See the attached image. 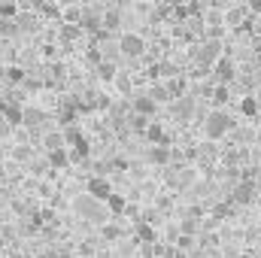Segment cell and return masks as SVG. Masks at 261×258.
Returning <instances> with one entry per match:
<instances>
[{
	"label": "cell",
	"instance_id": "6da1fadb",
	"mask_svg": "<svg viewBox=\"0 0 261 258\" xmlns=\"http://www.w3.org/2000/svg\"><path fill=\"white\" fill-rule=\"evenodd\" d=\"M234 131V119L222 110V107H216L213 113H206L203 116V134H206V140H222V137H228Z\"/></svg>",
	"mask_w": 261,
	"mask_h": 258
},
{
	"label": "cell",
	"instance_id": "7a4b0ae2",
	"mask_svg": "<svg viewBox=\"0 0 261 258\" xmlns=\"http://www.w3.org/2000/svg\"><path fill=\"white\" fill-rule=\"evenodd\" d=\"M116 49H119V55H122L125 61H137V58L146 55V40H143L140 34H134V31H125V34L116 40Z\"/></svg>",
	"mask_w": 261,
	"mask_h": 258
},
{
	"label": "cell",
	"instance_id": "3957f363",
	"mask_svg": "<svg viewBox=\"0 0 261 258\" xmlns=\"http://www.w3.org/2000/svg\"><path fill=\"white\" fill-rule=\"evenodd\" d=\"M73 207H76V213H79V216H85V219H91V222H103V219H110V213L100 207V200H97V197H91L88 192L82 194V197H76V203H73Z\"/></svg>",
	"mask_w": 261,
	"mask_h": 258
},
{
	"label": "cell",
	"instance_id": "277c9868",
	"mask_svg": "<svg viewBox=\"0 0 261 258\" xmlns=\"http://www.w3.org/2000/svg\"><path fill=\"white\" fill-rule=\"evenodd\" d=\"M210 73H213V82H225V85H231L234 76H237V64H234L231 55H219V58L213 61V67H210Z\"/></svg>",
	"mask_w": 261,
	"mask_h": 258
},
{
	"label": "cell",
	"instance_id": "5b68a950",
	"mask_svg": "<svg viewBox=\"0 0 261 258\" xmlns=\"http://www.w3.org/2000/svg\"><path fill=\"white\" fill-rule=\"evenodd\" d=\"M173 104V116L179 119V122H189L192 116H195V110H197V104H195V97L186 91L182 97H176V100H170Z\"/></svg>",
	"mask_w": 261,
	"mask_h": 258
},
{
	"label": "cell",
	"instance_id": "8992f818",
	"mask_svg": "<svg viewBox=\"0 0 261 258\" xmlns=\"http://www.w3.org/2000/svg\"><path fill=\"white\" fill-rule=\"evenodd\" d=\"M0 119H3L9 128H18V125H21V104H15V100H0Z\"/></svg>",
	"mask_w": 261,
	"mask_h": 258
},
{
	"label": "cell",
	"instance_id": "52a82bcc",
	"mask_svg": "<svg viewBox=\"0 0 261 258\" xmlns=\"http://www.w3.org/2000/svg\"><path fill=\"white\" fill-rule=\"evenodd\" d=\"M252 197H255V183L252 179H240L234 186V192L228 194V200H234V203H252Z\"/></svg>",
	"mask_w": 261,
	"mask_h": 258
},
{
	"label": "cell",
	"instance_id": "ba28073f",
	"mask_svg": "<svg viewBox=\"0 0 261 258\" xmlns=\"http://www.w3.org/2000/svg\"><path fill=\"white\" fill-rule=\"evenodd\" d=\"M170 158H173V152H170L167 143H152V149L146 152V161H149V164H158V167L170 164Z\"/></svg>",
	"mask_w": 261,
	"mask_h": 258
},
{
	"label": "cell",
	"instance_id": "9c48e42d",
	"mask_svg": "<svg viewBox=\"0 0 261 258\" xmlns=\"http://www.w3.org/2000/svg\"><path fill=\"white\" fill-rule=\"evenodd\" d=\"M130 110H134V113H140V116H146V119H155L158 104H155L149 94H137V97H134V104H130Z\"/></svg>",
	"mask_w": 261,
	"mask_h": 258
},
{
	"label": "cell",
	"instance_id": "30bf717a",
	"mask_svg": "<svg viewBox=\"0 0 261 258\" xmlns=\"http://www.w3.org/2000/svg\"><path fill=\"white\" fill-rule=\"evenodd\" d=\"M85 192L91 194V197H97V200H107V194L113 192V186L107 183V176H91L85 183Z\"/></svg>",
	"mask_w": 261,
	"mask_h": 258
},
{
	"label": "cell",
	"instance_id": "8fae6325",
	"mask_svg": "<svg viewBox=\"0 0 261 258\" xmlns=\"http://www.w3.org/2000/svg\"><path fill=\"white\" fill-rule=\"evenodd\" d=\"M82 37H85V31H82L79 24H67V21H61V28H58V43L73 46V43H79Z\"/></svg>",
	"mask_w": 261,
	"mask_h": 258
},
{
	"label": "cell",
	"instance_id": "7c38bea8",
	"mask_svg": "<svg viewBox=\"0 0 261 258\" xmlns=\"http://www.w3.org/2000/svg\"><path fill=\"white\" fill-rule=\"evenodd\" d=\"M100 24H103L107 31H113V34H116V31L125 24V15H122V9H119V6H110L107 12H100Z\"/></svg>",
	"mask_w": 261,
	"mask_h": 258
},
{
	"label": "cell",
	"instance_id": "4fadbf2b",
	"mask_svg": "<svg viewBox=\"0 0 261 258\" xmlns=\"http://www.w3.org/2000/svg\"><path fill=\"white\" fill-rule=\"evenodd\" d=\"M164 85H167V94H170V100H176V97H182V94L189 91V79H186L182 73H176V76L164 79Z\"/></svg>",
	"mask_w": 261,
	"mask_h": 258
},
{
	"label": "cell",
	"instance_id": "5bb4252c",
	"mask_svg": "<svg viewBox=\"0 0 261 258\" xmlns=\"http://www.w3.org/2000/svg\"><path fill=\"white\" fill-rule=\"evenodd\" d=\"M46 122V113L37 110V107H21V125L24 128H40Z\"/></svg>",
	"mask_w": 261,
	"mask_h": 258
},
{
	"label": "cell",
	"instance_id": "9a60e30c",
	"mask_svg": "<svg viewBox=\"0 0 261 258\" xmlns=\"http://www.w3.org/2000/svg\"><path fill=\"white\" fill-rule=\"evenodd\" d=\"M210 100H213V107H228V100H231V85H225V82H213Z\"/></svg>",
	"mask_w": 261,
	"mask_h": 258
},
{
	"label": "cell",
	"instance_id": "2e32d148",
	"mask_svg": "<svg viewBox=\"0 0 261 258\" xmlns=\"http://www.w3.org/2000/svg\"><path fill=\"white\" fill-rule=\"evenodd\" d=\"M246 18H249V9H246V6H231V9L225 12V28H240Z\"/></svg>",
	"mask_w": 261,
	"mask_h": 258
},
{
	"label": "cell",
	"instance_id": "e0dca14e",
	"mask_svg": "<svg viewBox=\"0 0 261 258\" xmlns=\"http://www.w3.org/2000/svg\"><path fill=\"white\" fill-rule=\"evenodd\" d=\"M94 67H97V79H100V82H113L116 73H119V64H116V61H107V58H100Z\"/></svg>",
	"mask_w": 261,
	"mask_h": 258
},
{
	"label": "cell",
	"instance_id": "ac0fdd59",
	"mask_svg": "<svg viewBox=\"0 0 261 258\" xmlns=\"http://www.w3.org/2000/svg\"><path fill=\"white\" fill-rule=\"evenodd\" d=\"M88 140H79V143H73V149L67 152V158H70V164H82L85 158H88Z\"/></svg>",
	"mask_w": 261,
	"mask_h": 258
},
{
	"label": "cell",
	"instance_id": "d6986e66",
	"mask_svg": "<svg viewBox=\"0 0 261 258\" xmlns=\"http://www.w3.org/2000/svg\"><path fill=\"white\" fill-rule=\"evenodd\" d=\"M143 134H146V140H149V143H167V146H170V140H167V134H164V128H161L158 122H149Z\"/></svg>",
	"mask_w": 261,
	"mask_h": 258
},
{
	"label": "cell",
	"instance_id": "ffe728a7",
	"mask_svg": "<svg viewBox=\"0 0 261 258\" xmlns=\"http://www.w3.org/2000/svg\"><path fill=\"white\" fill-rule=\"evenodd\" d=\"M70 164V158H67V146H58V149H49V167H55V170H61Z\"/></svg>",
	"mask_w": 261,
	"mask_h": 258
},
{
	"label": "cell",
	"instance_id": "44dd1931",
	"mask_svg": "<svg viewBox=\"0 0 261 258\" xmlns=\"http://www.w3.org/2000/svg\"><path fill=\"white\" fill-rule=\"evenodd\" d=\"M240 113H243L246 119H255V116L261 113V100H258V97H252V94H249V97H243V104H240Z\"/></svg>",
	"mask_w": 261,
	"mask_h": 258
},
{
	"label": "cell",
	"instance_id": "7402d4cb",
	"mask_svg": "<svg viewBox=\"0 0 261 258\" xmlns=\"http://www.w3.org/2000/svg\"><path fill=\"white\" fill-rule=\"evenodd\" d=\"M61 21H67V24H79V21H82V6H79V3L61 6Z\"/></svg>",
	"mask_w": 261,
	"mask_h": 258
},
{
	"label": "cell",
	"instance_id": "603a6c76",
	"mask_svg": "<svg viewBox=\"0 0 261 258\" xmlns=\"http://www.w3.org/2000/svg\"><path fill=\"white\" fill-rule=\"evenodd\" d=\"M146 94H149V97H152L158 107H161V104H170V94H167V85H164V82H155V85H152Z\"/></svg>",
	"mask_w": 261,
	"mask_h": 258
},
{
	"label": "cell",
	"instance_id": "cb8c5ba5",
	"mask_svg": "<svg viewBox=\"0 0 261 258\" xmlns=\"http://www.w3.org/2000/svg\"><path fill=\"white\" fill-rule=\"evenodd\" d=\"M200 18H203V28H206V24H225V12H222L219 6L203 9V15H200Z\"/></svg>",
	"mask_w": 261,
	"mask_h": 258
},
{
	"label": "cell",
	"instance_id": "d4e9b609",
	"mask_svg": "<svg viewBox=\"0 0 261 258\" xmlns=\"http://www.w3.org/2000/svg\"><path fill=\"white\" fill-rule=\"evenodd\" d=\"M152 240H155L152 222H143V219H140V225H137V243H152Z\"/></svg>",
	"mask_w": 261,
	"mask_h": 258
},
{
	"label": "cell",
	"instance_id": "484cf974",
	"mask_svg": "<svg viewBox=\"0 0 261 258\" xmlns=\"http://www.w3.org/2000/svg\"><path fill=\"white\" fill-rule=\"evenodd\" d=\"M58 146H64L61 131H49V134H43V149H46V152H49V149H58Z\"/></svg>",
	"mask_w": 261,
	"mask_h": 258
},
{
	"label": "cell",
	"instance_id": "4316f807",
	"mask_svg": "<svg viewBox=\"0 0 261 258\" xmlns=\"http://www.w3.org/2000/svg\"><path fill=\"white\" fill-rule=\"evenodd\" d=\"M12 158H15L18 164H24V161H31V158H34V149H31L28 143H18V146L12 149Z\"/></svg>",
	"mask_w": 261,
	"mask_h": 258
},
{
	"label": "cell",
	"instance_id": "83f0119b",
	"mask_svg": "<svg viewBox=\"0 0 261 258\" xmlns=\"http://www.w3.org/2000/svg\"><path fill=\"white\" fill-rule=\"evenodd\" d=\"M100 237H103V240H110V243H113V240H119V237H122V228H119V225H116V222H110V219H107V225H103V228H100Z\"/></svg>",
	"mask_w": 261,
	"mask_h": 258
},
{
	"label": "cell",
	"instance_id": "f1b7e54d",
	"mask_svg": "<svg viewBox=\"0 0 261 258\" xmlns=\"http://www.w3.org/2000/svg\"><path fill=\"white\" fill-rule=\"evenodd\" d=\"M107 207H110V210H113V216H119V213H125V207H128V203H125V197H122V194H107Z\"/></svg>",
	"mask_w": 261,
	"mask_h": 258
},
{
	"label": "cell",
	"instance_id": "f546056e",
	"mask_svg": "<svg viewBox=\"0 0 261 258\" xmlns=\"http://www.w3.org/2000/svg\"><path fill=\"white\" fill-rule=\"evenodd\" d=\"M24 79H28V73H24L21 67H6V82H9V85H21Z\"/></svg>",
	"mask_w": 261,
	"mask_h": 258
},
{
	"label": "cell",
	"instance_id": "4dcf8cb0",
	"mask_svg": "<svg viewBox=\"0 0 261 258\" xmlns=\"http://www.w3.org/2000/svg\"><path fill=\"white\" fill-rule=\"evenodd\" d=\"M15 34H18L15 18H0V37H3V40H9V37H15Z\"/></svg>",
	"mask_w": 261,
	"mask_h": 258
},
{
	"label": "cell",
	"instance_id": "1f68e13d",
	"mask_svg": "<svg viewBox=\"0 0 261 258\" xmlns=\"http://www.w3.org/2000/svg\"><path fill=\"white\" fill-rule=\"evenodd\" d=\"M15 12H18L15 0H0V18H15Z\"/></svg>",
	"mask_w": 261,
	"mask_h": 258
},
{
	"label": "cell",
	"instance_id": "d6a6232c",
	"mask_svg": "<svg viewBox=\"0 0 261 258\" xmlns=\"http://www.w3.org/2000/svg\"><path fill=\"white\" fill-rule=\"evenodd\" d=\"M197 231H200V222H195V219H182L179 222V234H192L195 237Z\"/></svg>",
	"mask_w": 261,
	"mask_h": 258
},
{
	"label": "cell",
	"instance_id": "836d02e7",
	"mask_svg": "<svg viewBox=\"0 0 261 258\" xmlns=\"http://www.w3.org/2000/svg\"><path fill=\"white\" fill-rule=\"evenodd\" d=\"M113 82L119 85V91H122V94H130V88H134V85H130V79L125 76V73H116V79H113Z\"/></svg>",
	"mask_w": 261,
	"mask_h": 258
},
{
	"label": "cell",
	"instance_id": "e575fe53",
	"mask_svg": "<svg viewBox=\"0 0 261 258\" xmlns=\"http://www.w3.org/2000/svg\"><path fill=\"white\" fill-rule=\"evenodd\" d=\"M146 125H149V119H146V116H140V113H134V116H130V128H134V131H140V134H143Z\"/></svg>",
	"mask_w": 261,
	"mask_h": 258
},
{
	"label": "cell",
	"instance_id": "d590c367",
	"mask_svg": "<svg viewBox=\"0 0 261 258\" xmlns=\"http://www.w3.org/2000/svg\"><path fill=\"white\" fill-rule=\"evenodd\" d=\"M219 225H222V219H219V216H206V219L200 222V231H216Z\"/></svg>",
	"mask_w": 261,
	"mask_h": 258
},
{
	"label": "cell",
	"instance_id": "8d00e7d4",
	"mask_svg": "<svg viewBox=\"0 0 261 258\" xmlns=\"http://www.w3.org/2000/svg\"><path fill=\"white\" fill-rule=\"evenodd\" d=\"M192 243H195L192 234H179V237H176V249H192Z\"/></svg>",
	"mask_w": 261,
	"mask_h": 258
},
{
	"label": "cell",
	"instance_id": "74e56055",
	"mask_svg": "<svg viewBox=\"0 0 261 258\" xmlns=\"http://www.w3.org/2000/svg\"><path fill=\"white\" fill-rule=\"evenodd\" d=\"M228 213H231V207H228V203H219V207L213 210V216H219V219H225Z\"/></svg>",
	"mask_w": 261,
	"mask_h": 258
},
{
	"label": "cell",
	"instance_id": "f35d334b",
	"mask_svg": "<svg viewBox=\"0 0 261 258\" xmlns=\"http://www.w3.org/2000/svg\"><path fill=\"white\" fill-rule=\"evenodd\" d=\"M252 15H261V0H249V6H246Z\"/></svg>",
	"mask_w": 261,
	"mask_h": 258
},
{
	"label": "cell",
	"instance_id": "ab89813d",
	"mask_svg": "<svg viewBox=\"0 0 261 258\" xmlns=\"http://www.w3.org/2000/svg\"><path fill=\"white\" fill-rule=\"evenodd\" d=\"M182 3H186V0H161L164 9H173V6H182Z\"/></svg>",
	"mask_w": 261,
	"mask_h": 258
},
{
	"label": "cell",
	"instance_id": "60d3db41",
	"mask_svg": "<svg viewBox=\"0 0 261 258\" xmlns=\"http://www.w3.org/2000/svg\"><path fill=\"white\" fill-rule=\"evenodd\" d=\"M110 3H113V6H119V9H122V6H128L130 0H110Z\"/></svg>",
	"mask_w": 261,
	"mask_h": 258
},
{
	"label": "cell",
	"instance_id": "b9f144b4",
	"mask_svg": "<svg viewBox=\"0 0 261 258\" xmlns=\"http://www.w3.org/2000/svg\"><path fill=\"white\" fill-rule=\"evenodd\" d=\"M0 82H6V64L0 61Z\"/></svg>",
	"mask_w": 261,
	"mask_h": 258
},
{
	"label": "cell",
	"instance_id": "7bdbcfd3",
	"mask_svg": "<svg viewBox=\"0 0 261 258\" xmlns=\"http://www.w3.org/2000/svg\"><path fill=\"white\" fill-rule=\"evenodd\" d=\"M58 6H73V3H79V0H55Z\"/></svg>",
	"mask_w": 261,
	"mask_h": 258
},
{
	"label": "cell",
	"instance_id": "ee69618b",
	"mask_svg": "<svg viewBox=\"0 0 261 258\" xmlns=\"http://www.w3.org/2000/svg\"><path fill=\"white\" fill-rule=\"evenodd\" d=\"M3 179H6V167L0 164V183H3Z\"/></svg>",
	"mask_w": 261,
	"mask_h": 258
},
{
	"label": "cell",
	"instance_id": "f6af8a7d",
	"mask_svg": "<svg viewBox=\"0 0 261 258\" xmlns=\"http://www.w3.org/2000/svg\"><path fill=\"white\" fill-rule=\"evenodd\" d=\"M9 258H24V255H9Z\"/></svg>",
	"mask_w": 261,
	"mask_h": 258
}]
</instances>
